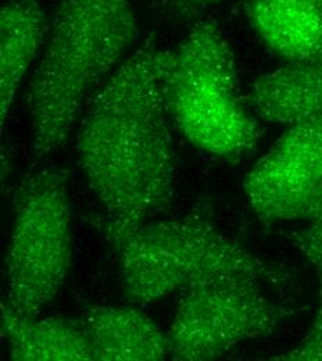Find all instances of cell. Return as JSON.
Segmentation results:
<instances>
[{"mask_svg": "<svg viewBox=\"0 0 322 361\" xmlns=\"http://www.w3.org/2000/svg\"><path fill=\"white\" fill-rule=\"evenodd\" d=\"M173 56L147 37L93 93L77 134L78 164L118 224H143L171 206L177 163L164 82Z\"/></svg>", "mask_w": 322, "mask_h": 361, "instance_id": "6da1fadb", "label": "cell"}, {"mask_svg": "<svg viewBox=\"0 0 322 361\" xmlns=\"http://www.w3.org/2000/svg\"><path fill=\"white\" fill-rule=\"evenodd\" d=\"M211 206L199 202L184 217L124 226L106 214L85 216L111 245L130 305H147L175 290L217 279H247L261 285H286L290 275L267 263L214 224Z\"/></svg>", "mask_w": 322, "mask_h": 361, "instance_id": "7a4b0ae2", "label": "cell"}, {"mask_svg": "<svg viewBox=\"0 0 322 361\" xmlns=\"http://www.w3.org/2000/svg\"><path fill=\"white\" fill-rule=\"evenodd\" d=\"M131 0H61L47 49L30 81L27 106L37 159L58 150L84 102L134 42Z\"/></svg>", "mask_w": 322, "mask_h": 361, "instance_id": "3957f363", "label": "cell"}, {"mask_svg": "<svg viewBox=\"0 0 322 361\" xmlns=\"http://www.w3.org/2000/svg\"><path fill=\"white\" fill-rule=\"evenodd\" d=\"M164 96L175 127L213 157L239 161L263 136L240 93L233 50L213 18L196 23L174 50Z\"/></svg>", "mask_w": 322, "mask_h": 361, "instance_id": "277c9868", "label": "cell"}, {"mask_svg": "<svg viewBox=\"0 0 322 361\" xmlns=\"http://www.w3.org/2000/svg\"><path fill=\"white\" fill-rule=\"evenodd\" d=\"M13 231L4 259L6 305L37 317L63 286L73 257L68 171L28 173L13 197Z\"/></svg>", "mask_w": 322, "mask_h": 361, "instance_id": "5b68a950", "label": "cell"}, {"mask_svg": "<svg viewBox=\"0 0 322 361\" xmlns=\"http://www.w3.org/2000/svg\"><path fill=\"white\" fill-rule=\"evenodd\" d=\"M263 285L247 279H217L182 290L170 326V359L216 360L237 343L270 336L282 321L304 310L270 300Z\"/></svg>", "mask_w": 322, "mask_h": 361, "instance_id": "8992f818", "label": "cell"}, {"mask_svg": "<svg viewBox=\"0 0 322 361\" xmlns=\"http://www.w3.org/2000/svg\"><path fill=\"white\" fill-rule=\"evenodd\" d=\"M243 190L266 224L322 214V117L290 126L246 174Z\"/></svg>", "mask_w": 322, "mask_h": 361, "instance_id": "52a82bcc", "label": "cell"}, {"mask_svg": "<svg viewBox=\"0 0 322 361\" xmlns=\"http://www.w3.org/2000/svg\"><path fill=\"white\" fill-rule=\"evenodd\" d=\"M260 118L295 126L322 117V59L293 61L257 78L243 94Z\"/></svg>", "mask_w": 322, "mask_h": 361, "instance_id": "ba28073f", "label": "cell"}, {"mask_svg": "<svg viewBox=\"0 0 322 361\" xmlns=\"http://www.w3.org/2000/svg\"><path fill=\"white\" fill-rule=\"evenodd\" d=\"M1 329L14 361H96L84 319L51 317L37 319L1 303Z\"/></svg>", "mask_w": 322, "mask_h": 361, "instance_id": "9c48e42d", "label": "cell"}, {"mask_svg": "<svg viewBox=\"0 0 322 361\" xmlns=\"http://www.w3.org/2000/svg\"><path fill=\"white\" fill-rule=\"evenodd\" d=\"M246 13L263 42L285 61L322 59V0H250Z\"/></svg>", "mask_w": 322, "mask_h": 361, "instance_id": "30bf717a", "label": "cell"}, {"mask_svg": "<svg viewBox=\"0 0 322 361\" xmlns=\"http://www.w3.org/2000/svg\"><path fill=\"white\" fill-rule=\"evenodd\" d=\"M96 361H159L170 357L168 334L134 307L85 305Z\"/></svg>", "mask_w": 322, "mask_h": 361, "instance_id": "8fae6325", "label": "cell"}, {"mask_svg": "<svg viewBox=\"0 0 322 361\" xmlns=\"http://www.w3.org/2000/svg\"><path fill=\"white\" fill-rule=\"evenodd\" d=\"M49 32L41 0H7L0 13L1 127L16 92Z\"/></svg>", "mask_w": 322, "mask_h": 361, "instance_id": "7c38bea8", "label": "cell"}, {"mask_svg": "<svg viewBox=\"0 0 322 361\" xmlns=\"http://www.w3.org/2000/svg\"><path fill=\"white\" fill-rule=\"evenodd\" d=\"M290 236L296 249L313 266L322 283V214L311 220L306 228L292 232Z\"/></svg>", "mask_w": 322, "mask_h": 361, "instance_id": "4fadbf2b", "label": "cell"}, {"mask_svg": "<svg viewBox=\"0 0 322 361\" xmlns=\"http://www.w3.org/2000/svg\"><path fill=\"white\" fill-rule=\"evenodd\" d=\"M273 360L322 361V286L320 289V307L309 334L296 349L276 356Z\"/></svg>", "mask_w": 322, "mask_h": 361, "instance_id": "5bb4252c", "label": "cell"}, {"mask_svg": "<svg viewBox=\"0 0 322 361\" xmlns=\"http://www.w3.org/2000/svg\"><path fill=\"white\" fill-rule=\"evenodd\" d=\"M153 6L171 18L193 20L220 0H151Z\"/></svg>", "mask_w": 322, "mask_h": 361, "instance_id": "9a60e30c", "label": "cell"}]
</instances>
